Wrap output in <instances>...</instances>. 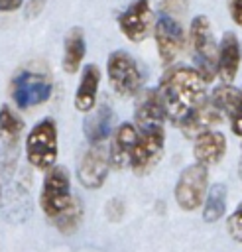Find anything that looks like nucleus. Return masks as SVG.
Returning <instances> with one entry per match:
<instances>
[{"instance_id": "obj_25", "label": "nucleus", "mask_w": 242, "mask_h": 252, "mask_svg": "<svg viewBox=\"0 0 242 252\" xmlns=\"http://www.w3.org/2000/svg\"><path fill=\"white\" fill-rule=\"evenodd\" d=\"M187 8H189V0H159V12L169 18L185 14Z\"/></svg>"}, {"instance_id": "obj_14", "label": "nucleus", "mask_w": 242, "mask_h": 252, "mask_svg": "<svg viewBox=\"0 0 242 252\" xmlns=\"http://www.w3.org/2000/svg\"><path fill=\"white\" fill-rule=\"evenodd\" d=\"M138 128L130 122H124L120 124L116 130H114V136H112V142H110V150H108V156H110V165L120 169L124 165L130 163V158H132V152L138 144Z\"/></svg>"}, {"instance_id": "obj_19", "label": "nucleus", "mask_w": 242, "mask_h": 252, "mask_svg": "<svg viewBox=\"0 0 242 252\" xmlns=\"http://www.w3.org/2000/svg\"><path fill=\"white\" fill-rule=\"evenodd\" d=\"M85 53H87L85 32L75 26L65 33V41H63V71L65 73H77L81 63H83Z\"/></svg>"}, {"instance_id": "obj_31", "label": "nucleus", "mask_w": 242, "mask_h": 252, "mask_svg": "<svg viewBox=\"0 0 242 252\" xmlns=\"http://www.w3.org/2000/svg\"><path fill=\"white\" fill-rule=\"evenodd\" d=\"M238 175L242 179V152H240V159H238Z\"/></svg>"}, {"instance_id": "obj_10", "label": "nucleus", "mask_w": 242, "mask_h": 252, "mask_svg": "<svg viewBox=\"0 0 242 252\" xmlns=\"http://www.w3.org/2000/svg\"><path fill=\"white\" fill-rule=\"evenodd\" d=\"M153 35H155V45L159 53V61L163 65H169L183 49L185 35L175 18L169 16H159L157 22L153 24Z\"/></svg>"}, {"instance_id": "obj_9", "label": "nucleus", "mask_w": 242, "mask_h": 252, "mask_svg": "<svg viewBox=\"0 0 242 252\" xmlns=\"http://www.w3.org/2000/svg\"><path fill=\"white\" fill-rule=\"evenodd\" d=\"M108 169H110L108 150H104L102 144H92L85 152L83 159L79 161V167H77L79 183L87 189H98V187H102V183L108 175Z\"/></svg>"}, {"instance_id": "obj_21", "label": "nucleus", "mask_w": 242, "mask_h": 252, "mask_svg": "<svg viewBox=\"0 0 242 252\" xmlns=\"http://www.w3.org/2000/svg\"><path fill=\"white\" fill-rule=\"evenodd\" d=\"M205 209H203V220L205 222H216L224 217L226 211V187L222 183H212L205 197Z\"/></svg>"}, {"instance_id": "obj_6", "label": "nucleus", "mask_w": 242, "mask_h": 252, "mask_svg": "<svg viewBox=\"0 0 242 252\" xmlns=\"http://www.w3.org/2000/svg\"><path fill=\"white\" fill-rule=\"evenodd\" d=\"M53 93L51 81L35 71H20L10 87V94L20 108H31L45 102Z\"/></svg>"}, {"instance_id": "obj_2", "label": "nucleus", "mask_w": 242, "mask_h": 252, "mask_svg": "<svg viewBox=\"0 0 242 252\" xmlns=\"http://www.w3.org/2000/svg\"><path fill=\"white\" fill-rule=\"evenodd\" d=\"M189 35H191V53H193L195 71L203 77L205 83H209L216 77V67H218V45L212 35L211 20L207 16H195L191 22Z\"/></svg>"}, {"instance_id": "obj_22", "label": "nucleus", "mask_w": 242, "mask_h": 252, "mask_svg": "<svg viewBox=\"0 0 242 252\" xmlns=\"http://www.w3.org/2000/svg\"><path fill=\"white\" fill-rule=\"evenodd\" d=\"M81 220H83V203L79 201V197L73 195L71 203L53 219V224L57 226L59 232L71 234V232H75L79 228Z\"/></svg>"}, {"instance_id": "obj_8", "label": "nucleus", "mask_w": 242, "mask_h": 252, "mask_svg": "<svg viewBox=\"0 0 242 252\" xmlns=\"http://www.w3.org/2000/svg\"><path fill=\"white\" fill-rule=\"evenodd\" d=\"M163 144H165V134L161 130H150V132H140L138 144L132 152L130 158V167L136 175H146L163 156Z\"/></svg>"}, {"instance_id": "obj_7", "label": "nucleus", "mask_w": 242, "mask_h": 252, "mask_svg": "<svg viewBox=\"0 0 242 252\" xmlns=\"http://www.w3.org/2000/svg\"><path fill=\"white\" fill-rule=\"evenodd\" d=\"M106 73L112 89L122 96H134L142 87L138 63L126 51H112L106 61Z\"/></svg>"}, {"instance_id": "obj_4", "label": "nucleus", "mask_w": 242, "mask_h": 252, "mask_svg": "<svg viewBox=\"0 0 242 252\" xmlns=\"http://www.w3.org/2000/svg\"><path fill=\"white\" fill-rule=\"evenodd\" d=\"M209 191V169L203 163L187 165L175 183L173 195L183 211H195L205 203Z\"/></svg>"}, {"instance_id": "obj_15", "label": "nucleus", "mask_w": 242, "mask_h": 252, "mask_svg": "<svg viewBox=\"0 0 242 252\" xmlns=\"http://www.w3.org/2000/svg\"><path fill=\"white\" fill-rule=\"evenodd\" d=\"M114 124H116L114 110L108 104H100L89 112V116L85 118L83 130L87 134V140L92 146V144H102L114 132Z\"/></svg>"}, {"instance_id": "obj_27", "label": "nucleus", "mask_w": 242, "mask_h": 252, "mask_svg": "<svg viewBox=\"0 0 242 252\" xmlns=\"http://www.w3.org/2000/svg\"><path fill=\"white\" fill-rule=\"evenodd\" d=\"M230 128L236 136H242V91H240V102H238V108L236 112L230 116Z\"/></svg>"}, {"instance_id": "obj_20", "label": "nucleus", "mask_w": 242, "mask_h": 252, "mask_svg": "<svg viewBox=\"0 0 242 252\" xmlns=\"http://www.w3.org/2000/svg\"><path fill=\"white\" fill-rule=\"evenodd\" d=\"M22 130H24V120L18 116V112L12 106L2 104L0 106V142L8 148L16 146Z\"/></svg>"}, {"instance_id": "obj_29", "label": "nucleus", "mask_w": 242, "mask_h": 252, "mask_svg": "<svg viewBox=\"0 0 242 252\" xmlns=\"http://www.w3.org/2000/svg\"><path fill=\"white\" fill-rule=\"evenodd\" d=\"M24 0H0V14H10L22 8Z\"/></svg>"}, {"instance_id": "obj_23", "label": "nucleus", "mask_w": 242, "mask_h": 252, "mask_svg": "<svg viewBox=\"0 0 242 252\" xmlns=\"http://www.w3.org/2000/svg\"><path fill=\"white\" fill-rule=\"evenodd\" d=\"M211 102L222 112V114H226L228 118L236 112V108H238V102H240V91L238 89H234L232 85H220V87H216L214 91H212V94H211Z\"/></svg>"}, {"instance_id": "obj_11", "label": "nucleus", "mask_w": 242, "mask_h": 252, "mask_svg": "<svg viewBox=\"0 0 242 252\" xmlns=\"http://www.w3.org/2000/svg\"><path fill=\"white\" fill-rule=\"evenodd\" d=\"M165 106L161 100V94L157 89H148L138 96L136 102V128L140 132H150V130H161L163 120H165Z\"/></svg>"}, {"instance_id": "obj_5", "label": "nucleus", "mask_w": 242, "mask_h": 252, "mask_svg": "<svg viewBox=\"0 0 242 252\" xmlns=\"http://www.w3.org/2000/svg\"><path fill=\"white\" fill-rule=\"evenodd\" d=\"M71 199L73 195H71V181L67 169L61 165H53L51 169L45 171L43 187L39 193V205L45 217L53 220L71 203Z\"/></svg>"}, {"instance_id": "obj_32", "label": "nucleus", "mask_w": 242, "mask_h": 252, "mask_svg": "<svg viewBox=\"0 0 242 252\" xmlns=\"http://www.w3.org/2000/svg\"><path fill=\"white\" fill-rule=\"evenodd\" d=\"M0 195H2V191H0Z\"/></svg>"}, {"instance_id": "obj_13", "label": "nucleus", "mask_w": 242, "mask_h": 252, "mask_svg": "<svg viewBox=\"0 0 242 252\" xmlns=\"http://www.w3.org/2000/svg\"><path fill=\"white\" fill-rule=\"evenodd\" d=\"M220 116L222 112L211 100H205L179 122V128L187 138H199L201 134L212 130V126L220 122Z\"/></svg>"}, {"instance_id": "obj_17", "label": "nucleus", "mask_w": 242, "mask_h": 252, "mask_svg": "<svg viewBox=\"0 0 242 252\" xmlns=\"http://www.w3.org/2000/svg\"><path fill=\"white\" fill-rule=\"evenodd\" d=\"M98 83H100V69L92 63L85 65L79 87L75 91V108L79 112H91L96 106Z\"/></svg>"}, {"instance_id": "obj_3", "label": "nucleus", "mask_w": 242, "mask_h": 252, "mask_svg": "<svg viewBox=\"0 0 242 252\" xmlns=\"http://www.w3.org/2000/svg\"><path fill=\"white\" fill-rule=\"evenodd\" d=\"M26 158L35 169H51L57 161V124L51 118L37 122L26 136Z\"/></svg>"}, {"instance_id": "obj_24", "label": "nucleus", "mask_w": 242, "mask_h": 252, "mask_svg": "<svg viewBox=\"0 0 242 252\" xmlns=\"http://www.w3.org/2000/svg\"><path fill=\"white\" fill-rule=\"evenodd\" d=\"M226 228H228V234H230L236 242H242V201L236 205L234 213L228 217Z\"/></svg>"}, {"instance_id": "obj_30", "label": "nucleus", "mask_w": 242, "mask_h": 252, "mask_svg": "<svg viewBox=\"0 0 242 252\" xmlns=\"http://www.w3.org/2000/svg\"><path fill=\"white\" fill-rule=\"evenodd\" d=\"M230 16L234 24L242 26V0H230Z\"/></svg>"}, {"instance_id": "obj_1", "label": "nucleus", "mask_w": 242, "mask_h": 252, "mask_svg": "<svg viewBox=\"0 0 242 252\" xmlns=\"http://www.w3.org/2000/svg\"><path fill=\"white\" fill-rule=\"evenodd\" d=\"M207 83L193 67H173L165 71L159 83V94L165 106V114L173 122H181L207 98Z\"/></svg>"}, {"instance_id": "obj_16", "label": "nucleus", "mask_w": 242, "mask_h": 252, "mask_svg": "<svg viewBox=\"0 0 242 252\" xmlns=\"http://www.w3.org/2000/svg\"><path fill=\"white\" fill-rule=\"evenodd\" d=\"M240 67V43L232 32H226L218 45V67L216 75L222 79L224 85H230Z\"/></svg>"}, {"instance_id": "obj_12", "label": "nucleus", "mask_w": 242, "mask_h": 252, "mask_svg": "<svg viewBox=\"0 0 242 252\" xmlns=\"http://www.w3.org/2000/svg\"><path fill=\"white\" fill-rule=\"evenodd\" d=\"M120 32L134 43H140L151 28V10L150 0H134L120 16H118Z\"/></svg>"}, {"instance_id": "obj_18", "label": "nucleus", "mask_w": 242, "mask_h": 252, "mask_svg": "<svg viewBox=\"0 0 242 252\" xmlns=\"http://www.w3.org/2000/svg\"><path fill=\"white\" fill-rule=\"evenodd\" d=\"M226 152V138L224 134L216 132V130H209L205 134H201L199 138H195V159L197 163L203 165H212L216 163Z\"/></svg>"}, {"instance_id": "obj_26", "label": "nucleus", "mask_w": 242, "mask_h": 252, "mask_svg": "<svg viewBox=\"0 0 242 252\" xmlns=\"http://www.w3.org/2000/svg\"><path fill=\"white\" fill-rule=\"evenodd\" d=\"M43 6H45V0H28V2H26V8H24V16H26L28 20H33L35 16L41 14Z\"/></svg>"}, {"instance_id": "obj_28", "label": "nucleus", "mask_w": 242, "mask_h": 252, "mask_svg": "<svg viewBox=\"0 0 242 252\" xmlns=\"http://www.w3.org/2000/svg\"><path fill=\"white\" fill-rule=\"evenodd\" d=\"M106 213H108V219L110 220H118L120 217H122V213H124V205H122V201H110L108 205H106Z\"/></svg>"}]
</instances>
